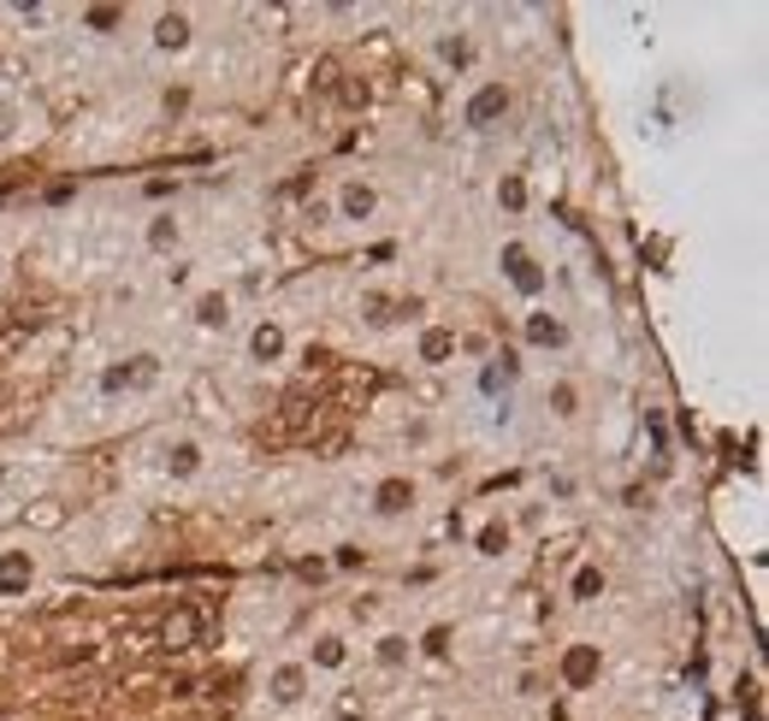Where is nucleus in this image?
Returning a JSON list of instances; mask_svg holds the SVG:
<instances>
[{
	"label": "nucleus",
	"instance_id": "a211bd4d",
	"mask_svg": "<svg viewBox=\"0 0 769 721\" xmlns=\"http://www.w3.org/2000/svg\"><path fill=\"white\" fill-rule=\"evenodd\" d=\"M503 544H509V532H503V526H486V532H480V551H486V556H498Z\"/></svg>",
	"mask_w": 769,
	"mask_h": 721
},
{
	"label": "nucleus",
	"instance_id": "6e6552de",
	"mask_svg": "<svg viewBox=\"0 0 769 721\" xmlns=\"http://www.w3.org/2000/svg\"><path fill=\"white\" fill-rule=\"evenodd\" d=\"M302 668H279V680H272V698H279V703H297L302 698Z\"/></svg>",
	"mask_w": 769,
	"mask_h": 721
},
{
	"label": "nucleus",
	"instance_id": "6ab92c4d",
	"mask_svg": "<svg viewBox=\"0 0 769 721\" xmlns=\"http://www.w3.org/2000/svg\"><path fill=\"white\" fill-rule=\"evenodd\" d=\"M173 237H178V231H173V219H154V231H148V243H154V249H166Z\"/></svg>",
	"mask_w": 769,
	"mask_h": 721
},
{
	"label": "nucleus",
	"instance_id": "1a4fd4ad",
	"mask_svg": "<svg viewBox=\"0 0 769 721\" xmlns=\"http://www.w3.org/2000/svg\"><path fill=\"white\" fill-rule=\"evenodd\" d=\"M254 355H261V360L284 355V332H279V325H254Z\"/></svg>",
	"mask_w": 769,
	"mask_h": 721
},
{
	"label": "nucleus",
	"instance_id": "0eeeda50",
	"mask_svg": "<svg viewBox=\"0 0 769 721\" xmlns=\"http://www.w3.org/2000/svg\"><path fill=\"white\" fill-rule=\"evenodd\" d=\"M190 639H196V615L178 609L173 621H166V650H190Z\"/></svg>",
	"mask_w": 769,
	"mask_h": 721
},
{
	"label": "nucleus",
	"instance_id": "423d86ee",
	"mask_svg": "<svg viewBox=\"0 0 769 721\" xmlns=\"http://www.w3.org/2000/svg\"><path fill=\"white\" fill-rule=\"evenodd\" d=\"M154 42H160V48H184V42H190V19H184V12H166L160 30H154Z\"/></svg>",
	"mask_w": 769,
	"mask_h": 721
},
{
	"label": "nucleus",
	"instance_id": "aec40b11",
	"mask_svg": "<svg viewBox=\"0 0 769 721\" xmlns=\"http://www.w3.org/2000/svg\"><path fill=\"white\" fill-rule=\"evenodd\" d=\"M83 19H90L95 30H113V24H118V12H113V7H90V12H83Z\"/></svg>",
	"mask_w": 769,
	"mask_h": 721
},
{
	"label": "nucleus",
	"instance_id": "39448f33",
	"mask_svg": "<svg viewBox=\"0 0 769 721\" xmlns=\"http://www.w3.org/2000/svg\"><path fill=\"white\" fill-rule=\"evenodd\" d=\"M592 675H597V645H574L569 662H562V680H569V686H586Z\"/></svg>",
	"mask_w": 769,
	"mask_h": 721
},
{
	"label": "nucleus",
	"instance_id": "7ed1b4c3",
	"mask_svg": "<svg viewBox=\"0 0 769 721\" xmlns=\"http://www.w3.org/2000/svg\"><path fill=\"white\" fill-rule=\"evenodd\" d=\"M154 373H160V367H154V355H136L131 367H107V379H101V385H107V390H125V385H154Z\"/></svg>",
	"mask_w": 769,
	"mask_h": 721
},
{
	"label": "nucleus",
	"instance_id": "412c9836",
	"mask_svg": "<svg viewBox=\"0 0 769 721\" xmlns=\"http://www.w3.org/2000/svg\"><path fill=\"white\" fill-rule=\"evenodd\" d=\"M503 208H521V201H527V190H521V178H503Z\"/></svg>",
	"mask_w": 769,
	"mask_h": 721
},
{
	"label": "nucleus",
	"instance_id": "dca6fc26",
	"mask_svg": "<svg viewBox=\"0 0 769 721\" xmlns=\"http://www.w3.org/2000/svg\"><path fill=\"white\" fill-rule=\"evenodd\" d=\"M509 379H516V360L503 355V367H486V379H480V385H486V390H503Z\"/></svg>",
	"mask_w": 769,
	"mask_h": 721
},
{
	"label": "nucleus",
	"instance_id": "4468645a",
	"mask_svg": "<svg viewBox=\"0 0 769 721\" xmlns=\"http://www.w3.org/2000/svg\"><path fill=\"white\" fill-rule=\"evenodd\" d=\"M196 320L201 325H226V296H201L196 302Z\"/></svg>",
	"mask_w": 769,
	"mask_h": 721
},
{
	"label": "nucleus",
	"instance_id": "2eb2a0df",
	"mask_svg": "<svg viewBox=\"0 0 769 721\" xmlns=\"http://www.w3.org/2000/svg\"><path fill=\"white\" fill-rule=\"evenodd\" d=\"M597 592H604V574H597V568H580V574H574V597H597Z\"/></svg>",
	"mask_w": 769,
	"mask_h": 721
},
{
	"label": "nucleus",
	"instance_id": "f3484780",
	"mask_svg": "<svg viewBox=\"0 0 769 721\" xmlns=\"http://www.w3.org/2000/svg\"><path fill=\"white\" fill-rule=\"evenodd\" d=\"M196 461H201L196 443H178V450H173V473H196Z\"/></svg>",
	"mask_w": 769,
	"mask_h": 721
},
{
	"label": "nucleus",
	"instance_id": "ddd939ff",
	"mask_svg": "<svg viewBox=\"0 0 769 721\" xmlns=\"http://www.w3.org/2000/svg\"><path fill=\"white\" fill-rule=\"evenodd\" d=\"M527 337H533V343H562V325L544 320V314H533V320H527Z\"/></svg>",
	"mask_w": 769,
	"mask_h": 721
},
{
	"label": "nucleus",
	"instance_id": "4be33fe9",
	"mask_svg": "<svg viewBox=\"0 0 769 721\" xmlns=\"http://www.w3.org/2000/svg\"><path fill=\"white\" fill-rule=\"evenodd\" d=\"M320 662H326V668H332V662H344V645L326 639V645H320Z\"/></svg>",
	"mask_w": 769,
	"mask_h": 721
},
{
	"label": "nucleus",
	"instance_id": "f03ea898",
	"mask_svg": "<svg viewBox=\"0 0 769 721\" xmlns=\"http://www.w3.org/2000/svg\"><path fill=\"white\" fill-rule=\"evenodd\" d=\"M30 586V551H7L0 556V597H19Z\"/></svg>",
	"mask_w": 769,
	"mask_h": 721
},
{
	"label": "nucleus",
	"instance_id": "9d476101",
	"mask_svg": "<svg viewBox=\"0 0 769 721\" xmlns=\"http://www.w3.org/2000/svg\"><path fill=\"white\" fill-rule=\"evenodd\" d=\"M408 497H415V491H408L403 479H385V485H380V509L397 514V509H408Z\"/></svg>",
	"mask_w": 769,
	"mask_h": 721
},
{
	"label": "nucleus",
	"instance_id": "9b49d317",
	"mask_svg": "<svg viewBox=\"0 0 769 721\" xmlns=\"http://www.w3.org/2000/svg\"><path fill=\"white\" fill-rule=\"evenodd\" d=\"M344 213L350 219H367L373 213V190H367V184H350V190H344Z\"/></svg>",
	"mask_w": 769,
	"mask_h": 721
},
{
	"label": "nucleus",
	"instance_id": "f8f14e48",
	"mask_svg": "<svg viewBox=\"0 0 769 721\" xmlns=\"http://www.w3.org/2000/svg\"><path fill=\"white\" fill-rule=\"evenodd\" d=\"M450 349H456V337H450V332H426V337H420V355H426V360H444Z\"/></svg>",
	"mask_w": 769,
	"mask_h": 721
},
{
	"label": "nucleus",
	"instance_id": "20e7f679",
	"mask_svg": "<svg viewBox=\"0 0 769 721\" xmlns=\"http://www.w3.org/2000/svg\"><path fill=\"white\" fill-rule=\"evenodd\" d=\"M509 107V95H503V83H486L480 95L468 101V125H491V118H498Z\"/></svg>",
	"mask_w": 769,
	"mask_h": 721
},
{
	"label": "nucleus",
	"instance_id": "f257e3e1",
	"mask_svg": "<svg viewBox=\"0 0 769 721\" xmlns=\"http://www.w3.org/2000/svg\"><path fill=\"white\" fill-rule=\"evenodd\" d=\"M503 267H509V279H516V290H527V296H539L544 272L533 267V254H527L521 243H509V249H503Z\"/></svg>",
	"mask_w": 769,
	"mask_h": 721
}]
</instances>
